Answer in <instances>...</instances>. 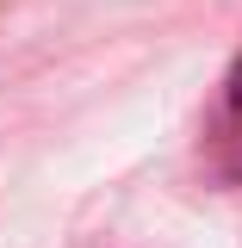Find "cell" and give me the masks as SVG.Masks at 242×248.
Listing matches in <instances>:
<instances>
[{
    "mask_svg": "<svg viewBox=\"0 0 242 248\" xmlns=\"http://www.w3.org/2000/svg\"><path fill=\"white\" fill-rule=\"evenodd\" d=\"M217 168L242 180V68L230 75V93H224V106H217Z\"/></svg>",
    "mask_w": 242,
    "mask_h": 248,
    "instance_id": "6da1fadb",
    "label": "cell"
}]
</instances>
